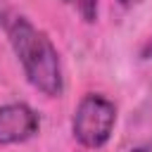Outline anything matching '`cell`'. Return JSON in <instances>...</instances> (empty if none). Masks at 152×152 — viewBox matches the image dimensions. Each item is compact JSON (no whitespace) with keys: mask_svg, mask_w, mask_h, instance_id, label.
<instances>
[{"mask_svg":"<svg viewBox=\"0 0 152 152\" xmlns=\"http://www.w3.org/2000/svg\"><path fill=\"white\" fill-rule=\"evenodd\" d=\"M0 21L24 69L26 81L45 97H59L64 90V74H62L59 52L50 40V36L43 28H38L28 17L12 10L2 12Z\"/></svg>","mask_w":152,"mask_h":152,"instance_id":"6da1fadb","label":"cell"},{"mask_svg":"<svg viewBox=\"0 0 152 152\" xmlns=\"http://www.w3.org/2000/svg\"><path fill=\"white\" fill-rule=\"evenodd\" d=\"M114 126H116V104L109 97L100 93H88L81 97L71 116V135L78 145L88 150L104 147L114 133Z\"/></svg>","mask_w":152,"mask_h":152,"instance_id":"7a4b0ae2","label":"cell"},{"mask_svg":"<svg viewBox=\"0 0 152 152\" xmlns=\"http://www.w3.org/2000/svg\"><path fill=\"white\" fill-rule=\"evenodd\" d=\"M128 152H152V140L140 142V145H135V147H133V150H128Z\"/></svg>","mask_w":152,"mask_h":152,"instance_id":"5b68a950","label":"cell"},{"mask_svg":"<svg viewBox=\"0 0 152 152\" xmlns=\"http://www.w3.org/2000/svg\"><path fill=\"white\" fill-rule=\"evenodd\" d=\"M64 5H69L86 24H95L97 21V12H100V0H62Z\"/></svg>","mask_w":152,"mask_h":152,"instance_id":"277c9868","label":"cell"},{"mask_svg":"<svg viewBox=\"0 0 152 152\" xmlns=\"http://www.w3.org/2000/svg\"><path fill=\"white\" fill-rule=\"evenodd\" d=\"M40 131L38 114L24 102H10L0 107V145L26 142Z\"/></svg>","mask_w":152,"mask_h":152,"instance_id":"3957f363","label":"cell"},{"mask_svg":"<svg viewBox=\"0 0 152 152\" xmlns=\"http://www.w3.org/2000/svg\"><path fill=\"white\" fill-rule=\"evenodd\" d=\"M124 7H133V5H138V2H142V0H119Z\"/></svg>","mask_w":152,"mask_h":152,"instance_id":"8992f818","label":"cell"}]
</instances>
